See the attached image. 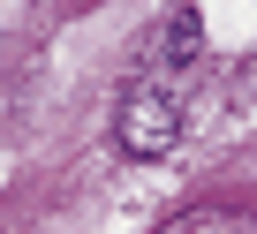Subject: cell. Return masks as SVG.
I'll return each instance as SVG.
<instances>
[{
  "instance_id": "obj_2",
  "label": "cell",
  "mask_w": 257,
  "mask_h": 234,
  "mask_svg": "<svg viewBox=\"0 0 257 234\" xmlns=\"http://www.w3.org/2000/svg\"><path fill=\"white\" fill-rule=\"evenodd\" d=\"M159 234H257V219H249V211H219V204H204V211L167 219Z\"/></svg>"
},
{
  "instance_id": "obj_1",
  "label": "cell",
  "mask_w": 257,
  "mask_h": 234,
  "mask_svg": "<svg viewBox=\"0 0 257 234\" xmlns=\"http://www.w3.org/2000/svg\"><path fill=\"white\" fill-rule=\"evenodd\" d=\"M189 76L197 68H182V61H152L137 83H128V98H121V113H113V144L128 151V159H167L174 144H182V129H189Z\"/></svg>"
}]
</instances>
